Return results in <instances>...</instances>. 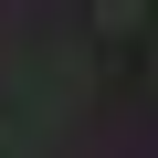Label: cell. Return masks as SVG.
<instances>
[{
    "mask_svg": "<svg viewBox=\"0 0 158 158\" xmlns=\"http://www.w3.org/2000/svg\"><path fill=\"white\" fill-rule=\"evenodd\" d=\"M95 21H106V32H137V21H148V0H95Z\"/></svg>",
    "mask_w": 158,
    "mask_h": 158,
    "instance_id": "1",
    "label": "cell"
}]
</instances>
